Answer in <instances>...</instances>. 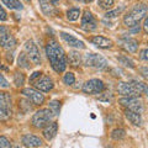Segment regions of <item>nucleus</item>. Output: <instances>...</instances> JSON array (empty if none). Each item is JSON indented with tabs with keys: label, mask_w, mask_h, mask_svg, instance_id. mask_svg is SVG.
I'll use <instances>...</instances> for the list:
<instances>
[{
	"label": "nucleus",
	"mask_w": 148,
	"mask_h": 148,
	"mask_svg": "<svg viewBox=\"0 0 148 148\" xmlns=\"http://www.w3.org/2000/svg\"><path fill=\"white\" fill-rule=\"evenodd\" d=\"M104 89L105 85L100 79H90L83 85V91L85 94H100Z\"/></svg>",
	"instance_id": "obj_5"
},
{
	"label": "nucleus",
	"mask_w": 148,
	"mask_h": 148,
	"mask_svg": "<svg viewBox=\"0 0 148 148\" xmlns=\"http://www.w3.org/2000/svg\"><path fill=\"white\" fill-rule=\"evenodd\" d=\"M123 10V6L122 8H120V9H116V10H112V11H108V12H106V17H108V18H110V17H115V16H117L119 15V14L120 12H121Z\"/></svg>",
	"instance_id": "obj_34"
},
{
	"label": "nucleus",
	"mask_w": 148,
	"mask_h": 148,
	"mask_svg": "<svg viewBox=\"0 0 148 148\" xmlns=\"http://www.w3.org/2000/svg\"><path fill=\"white\" fill-rule=\"evenodd\" d=\"M0 85L1 86H4V88H8L9 86V83H8V80L4 78L1 74H0Z\"/></svg>",
	"instance_id": "obj_38"
},
{
	"label": "nucleus",
	"mask_w": 148,
	"mask_h": 148,
	"mask_svg": "<svg viewBox=\"0 0 148 148\" xmlns=\"http://www.w3.org/2000/svg\"><path fill=\"white\" fill-rule=\"evenodd\" d=\"M49 110L52 111L53 115H58L59 110H61V103L58 100H52L49 103Z\"/></svg>",
	"instance_id": "obj_27"
},
{
	"label": "nucleus",
	"mask_w": 148,
	"mask_h": 148,
	"mask_svg": "<svg viewBox=\"0 0 148 148\" xmlns=\"http://www.w3.org/2000/svg\"><path fill=\"white\" fill-rule=\"evenodd\" d=\"M17 63L22 68H30V59L25 53H20V56L17 58Z\"/></svg>",
	"instance_id": "obj_24"
},
{
	"label": "nucleus",
	"mask_w": 148,
	"mask_h": 148,
	"mask_svg": "<svg viewBox=\"0 0 148 148\" xmlns=\"http://www.w3.org/2000/svg\"><path fill=\"white\" fill-rule=\"evenodd\" d=\"M41 74H42L41 72H35V73H34V74H32V75L30 77V82H31V83L36 82L37 78H41Z\"/></svg>",
	"instance_id": "obj_36"
},
{
	"label": "nucleus",
	"mask_w": 148,
	"mask_h": 148,
	"mask_svg": "<svg viewBox=\"0 0 148 148\" xmlns=\"http://www.w3.org/2000/svg\"><path fill=\"white\" fill-rule=\"evenodd\" d=\"M25 51H26V56L29 57L30 61L34 64H40L41 58H40V51L37 48V46L35 45L34 41H27L25 43Z\"/></svg>",
	"instance_id": "obj_8"
},
{
	"label": "nucleus",
	"mask_w": 148,
	"mask_h": 148,
	"mask_svg": "<svg viewBox=\"0 0 148 148\" xmlns=\"http://www.w3.org/2000/svg\"><path fill=\"white\" fill-rule=\"evenodd\" d=\"M119 103L128 110L135 111V112L141 114L143 111V103L138 98H122L119 100Z\"/></svg>",
	"instance_id": "obj_6"
},
{
	"label": "nucleus",
	"mask_w": 148,
	"mask_h": 148,
	"mask_svg": "<svg viewBox=\"0 0 148 148\" xmlns=\"http://www.w3.org/2000/svg\"><path fill=\"white\" fill-rule=\"evenodd\" d=\"M52 116H53V114L49 109H41L34 115L32 123H34V126L36 128H43L51 122Z\"/></svg>",
	"instance_id": "obj_3"
},
{
	"label": "nucleus",
	"mask_w": 148,
	"mask_h": 148,
	"mask_svg": "<svg viewBox=\"0 0 148 148\" xmlns=\"http://www.w3.org/2000/svg\"><path fill=\"white\" fill-rule=\"evenodd\" d=\"M122 47L127 51L130 53H136L137 52V48H138V43L136 40H132V38H126L122 41Z\"/></svg>",
	"instance_id": "obj_19"
},
{
	"label": "nucleus",
	"mask_w": 148,
	"mask_h": 148,
	"mask_svg": "<svg viewBox=\"0 0 148 148\" xmlns=\"http://www.w3.org/2000/svg\"><path fill=\"white\" fill-rule=\"evenodd\" d=\"M80 16V10L78 8H73V9H69L67 11V18L69 21H75L78 20Z\"/></svg>",
	"instance_id": "obj_22"
},
{
	"label": "nucleus",
	"mask_w": 148,
	"mask_h": 148,
	"mask_svg": "<svg viewBox=\"0 0 148 148\" xmlns=\"http://www.w3.org/2000/svg\"><path fill=\"white\" fill-rule=\"evenodd\" d=\"M25 83V75L20 72H16L15 74H14V84H15L17 88H20L24 85Z\"/></svg>",
	"instance_id": "obj_25"
},
{
	"label": "nucleus",
	"mask_w": 148,
	"mask_h": 148,
	"mask_svg": "<svg viewBox=\"0 0 148 148\" xmlns=\"http://www.w3.org/2000/svg\"><path fill=\"white\" fill-rule=\"evenodd\" d=\"M61 37L69 46H72V47H75V48H84L85 47V45L83 41L75 38L74 36L69 35V34H66V32H61Z\"/></svg>",
	"instance_id": "obj_13"
},
{
	"label": "nucleus",
	"mask_w": 148,
	"mask_h": 148,
	"mask_svg": "<svg viewBox=\"0 0 148 148\" xmlns=\"http://www.w3.org/2000/svg\"><path fill=\"white\" fill-rule=\"evenodd\" d=\"M143 30L146 34H148V16L145 18V22H143Z\"/></svg>",
	"instance_id": "obj_40"
},
{
	"label": "nucleus",
	"mask_w": 148,
	"mask_h": 148,
	"mask_svg": "<svg viewBox=\"0 0 148 148\" xmlns=\"http://www.w3.org/2000/svg\"><path fill=\"white\" fill-rule=\"evenodd\" d=\"M3 4L6 5L10 10H22L24 5L18 0H3Z\"/></svg>",
	"instance_id": "obj_20"
},
{
	"label": "nucleus",
	"mask_w": 148,
	"mask_h": 148,
	"mask_svg": "<svg viewBox=\"0 0 148 148\" xmlns=\"http://www.w3.org/2000/svg\"><path fill=\"white\" fill-rule=\"evenodd\" d=\"M82 29L85 31H94L96 27H98V24H96V20L92 16V14L89 10H85L83 12L82 16Z\"/></svg>",
	"instance_id": "obj_10"
},
{
	"label": "nucleus",
	"mask_w": 148,
	"mask_h": 148,
	"mask_svg": "<svg viewBox=\"0 0 148 148\" xmlns=\"http://www.w3.org/2000/svg\"><path fill=\"white\" fill-rule=\"evenodd\" d=\"M40 5L43 14H46V15H51L53 12L52 5H49V0H40Z\"/></svg>",
	"instance_id": "obj_23"
},
{
	"label": "nucleus",
	"mask_w": 148,
	"mask_h": 148,
	"mask_svg": "<svg viewBox=\"0 0 148 148\" xmlns=\"http://www.w3.org/2000/svg\"><path fill=\"white\" fill-rule=\"evenodd\" d=\"M0 46H1V42H0Z\"/></svg>",
	"instance_id": "obj_46"
},
{
	"label": "nucleus",
	"mask_w": 148,
	"mask_h": 148,
	"mask_svg": "<svg viewBox=\"0 0 148 148\" xmlns=\"http://www.w3.org/2000/svg\"><path fill=\"white\" fill-rule=\"evenodd\" d=\"M119 62L123 64V66L126 67H130V68H135V63H133L132 59H130L128 57H125V56H121V57H119Z\"/></svg>",
	"instance_id": "obj_28"
},
{
	"label": "nucleus",
	"mask_w": 148,
	"mask_h": 148,
	"mask_svg": "<svg viewBox=\"0 0 148 148\" xmlns=\"http://www.w3.org/2000/svg\"><path fill=\"white\" fill-rule=\"evenodd\" d=\"M11 117V110H0V121H8Z\"/></svg>",
	"instance_id": "obj_31"
},
{
	"label": "nucleus",
	"mask_w": 148,
	"mask_h": 148,
	"mask_svg": "<svg viewBox=\"0 0 148 148\" xmlns=\"http://www.w3.org/2000/svg\"><path fill=\"white\" fill-rule=\"evenodd\" d=\"M18 106H21V108H26V109H25V111H29V110H31L30 100H25V99L18 100Z\"/></svg>",
	"instance_id": "obj_33"
},
{
	"label": "nucleus",
	"mask_w": 148,
	"mask_h": 148,
	"mask_svg": "<svg viewBox=\"0 0 148 148\" xmlns=\"http://www.w3.org/2000/svg\"><path fill=\"white\" fill-rule=\"evenodd\" d=\"M77 1H85V0H77Z\"/></svg>",
	"instance_id": "obj_44"
},
{
	"label": "nucleus",
	"mask_w": 148,
	"mask_h": 148,
	"mask_svg": "<svg viewBox=\"0 0 148 148\" xmlns=\"http://www.w3.org/2000/svg\"><path fill=\"white\" fill-rule=\"evenodd\" d=\"M143 92H145V94L148 96V85L146 84V86H145V90H143Z\"/></svg>",
	"instance_id": "obj_41"
},
{
	"label": "nucleus",
	"mask_w": 148,
	"mask_h": 148,
	"mask_svg": "<svg viewBox=\"0 0 148 148\" xmlns=\"http://www.w3.org/2000/svg\"><path fill=\"white\" fill-rule=\"evenodd\" d=\"M22 143H24V146L29 148H35V147H40L42 145V141H41V138L36 137L34 135H25L22 137Z\"/></svg>",
	"instance_id": "obj_14"
},
{
	"label": "nucleus",
	"mask_w": 148,
	"mask_h": 148,
	"mask_svg": "<svg viewBox=\"0 0 148 148\" xmlns=\"http://www.w3.org/2000/svg\"><path fill=\"white\" fill-rule=\"evenodd\" d=\"M35 83V88L37 90H40V91H43V92H47L49 90H52L53 89V82L52 79H51L47 75H43V77H41L38 78V80H36L34 82Z\"/></svg>",
	"instance_id": "obj_12"
},
{
	"label": "nucleus",
	"mask_w": 148,
	"mask_h": 148,
	"mask_svg": "<svg viewBox=\"0 0 148 148\" xmlns=\"http://www.w3.org/2000/svg\"><path fill=\"white\" fill-rule=\"evenodd\" d=\"M46 54L49 59L51 67L57 73H62L67 68V57L63 48L54 40H51L46 46Z\"/></svg>",
	"instance_id": "obj_1"
},
{
	"label": "nucleus",
	"mask_w": 148,
	"mask_h": 148,
	"mask_svg": "<svg viewBox=\"0 0 148 148\" xmlns=\"http://www.w3.org/2000/svg\"><path fill=\"white\" fill-rule=\"evenodd\" d=\"M141 58L142 59H146V61H148V48L143 49L141 52Z\"/></svg>",
	"instance_id": "obj_39"
},
{
	"label": "nucleus",
	"mask_w": 148,
	"mask_h": 148,
	"mask_svg": "<svg viewBox=\"0 0 148 148\" xmlns=\"http://www.w3.org/2000/svg\"><path fill=\"white\" fill-rule=\"evenodd\" d=\"M117 91L125 98H137V96H140V91L133 86L132 83H119Z\"/></svg>",
	"instance_id": "obj_7"
},
{
	"label": "nucleus",
	"mask_w": 148,
	"mask_h": 148,
	"mask_svg": "<svg viewBox=\"0 0 148 148\" xmlns=\"http://www.w3.org/2000/svg\"><path fill=\"white\" fill-rule=\"evenodd\" d=\"M91 42L99 48H110L112 46V41L104 36H95L91 38Z\"/></svg>",
	"instance_id": "obj_16"
},
{
	"label": "nucleus",
	"mask_w": 148,
	"mask_h": 148,
	"mask_svg": "<svg viewBox=\"0 0 148 148\" xmlns=\"http://www.w3.org/2000/svg\"><path fill=\"white\" fill-rule=\"evenodd\" d=\"M68 61L73 67H78L80 63V54L75 52V51H72V52H69V54H68Z\"/></svg>",
	"instance_id": "obj_21"
},
{
	"label": "nucleus",
	"mask_w": 148,
	"mask_h": 148,
	"mask_svg": "<svg viewBox=\"0 0 148 148\" xmlns=\"http://www.w3.org/2000/svg\"><path fill=\"white\" fill-rule=\"evenodd\" d=\"M147 5L146 4H137V5L130 11L127 15H125L123 22L127 27H135L147 14Z\"/></svg>",
	"instance_id": "obj_2"
},
{
	"label": "nucleus",
	"mask_w": 148,
	"mask_h": 148,
	"mask_svg": "<svg viewBox=\"0 0 148 148\" xmlns=\"http://www.w3.org/2000/svg\"><path fill=\"white\" fill-rule=\"evenodd\" d=\"M8 20V15H6V11L3 9V6L0 5V21H6Z\"/></svg>",
	"instance_id": "obj_35"
},
{
	"label": "nucleus",
	"mask_w": 148,
	"mask_h": 148,
	"mask_svg": "<svg viewBox=\"0 0 148 148\" xmlns=\"http://www.w3.org/2000/svg\"><path fill=\"white\" fill-rule=\"evenodd\" d=\"M0 148H11V143L5 136H0Z\"/></svg>",
	"instance_id": "obj_32"
},
{
	"label": "nucleus",
	"mask_w": 148,
	"mask_h": 148,
	"mask_svg": "<svg viewBox=\"0 0 148 148\" xmlns=\"http://www.w3.org/2000/svg\"><path fill=\"white\" fill-rule=\"evenodd\" d=\"M114 5V0H99V6L105 10H109Z\"/></svg>",
	"instance_id": "obj_30"
},
{
	"label": "nucleus",
	"mask_w": 148,
	"mask_h": 148,
	"mask_svg": "<svg viewBox=\"0 0 148 148\" xmlns=\"http://www.w3.org/2000/svg\"><path fill=\"white\" fill-rule=\"evenodd\" d=\"M84 64L88 67H94V68H98V69H103L106 67V59L100 54H94V53H88L84 56Z\"/></svg>",
	"instance_id": "obj_4"
},
{
	"label": "nucleus",
	"mask_w": 148,
	"mask_h": 148,
	"mask_svg": "<svg viewBox=\"0 0 148 148\" xmlns=\"http://www.w3.org/2000/svg\"><path fill=\"white\" fill-rule=\"evenodd\" d=\"M140 72H141V74H142L143 78L148 79V67H142V68H140Z\"/></svg>",
	"instance_id": "obj_37"
},
{
	"label": "nucleus",
	"mask_w": 148,
	"mask_h": 148,
	"mask_svg": "<svg viewBox=\"0 0 148 148\" xmlns=\"http://www.w3.org/2000/svg\"><path fill=\"white\" fill-rule=\"evenodd\" d=\"M125 135H126L125 130L116 128V130H114V131H112V133H111V138L115 140V141H119V140H122V138L125 137Z\"/></svg>",
	"instance_id": "obj_26"
},
{
	"label": "nucleus",
	"mask_w": 148,
	"mask_h": 148,
	"mask_svg": "<svg viewBox=\"0 0 148 148\" xmlns=\"http://www.w3.org/2000/svg\"><path fill=\"white\" fill-rule=\"evenodd\" d=\"M74 82H75V77H74L73 73L68 72V73L64 74V77H63V83H64V84L72 85V84H74Z\"/></svg>",
	"instance_id": "obj_29"
},
{
	"label": "nucleus",
	"mask_w": 148,
	"mask_h": 148,
	"mask_svg": "<svg viewBox=\"0 0 148 148\" xmlns=\"http://www.w3.org/2000/svg\"><path fill=\"white\" fill-rule=\"evenodd\" d=\"M22 94L26 98H29V100L32 101L35 105H42L45 103L43 94H41L40 90H36L34 88H25V89H22Z\"/></svg>",
	"instance_id": "obj_9"
},
{
	"label": "nucleus",
	"mask_w": 148,
	"mask_h": 148,
	"mask_svg": "<svg viewBox=\"0 0 148 148\" xmlns=\"http://www.w3.org/2000/svg\"><path fill=\"white\" fill-rule=\"evenodd\" d=\"M57 131H58V123L57 122H51L43 128V137L47 141H51L56 135H57Z\"/></svg>",
	"instance_id": "obj_15"
},
{
	"label": "nucleus",
	"mask_w": 148,
	"mask_h": 148,
	"mask_svg": "<svg viewBox=\"0 0 148 148\" xmlns=\"http://www.w3.org/2000/svg\"><path fill=\"white\" fill-rule=\"evenodd\" d=\"M125 115H126V117L131 121V123L133 125H136V126H141V123H142V117H141V114H138V112H135V111H132V110H126L125 111Z\"/></svg>",
	"instance_id": "obj_18"
},
{
	"label": "nucleus",
	"mask_w": 148,
	"mask_h": 148,
	"mask_svg": "<svg viewBox=\"0 0 148 148\" xmlns=\"http://www.w3.org/2000/svg\"><path fill=\"white\" fill-rule=\"evenodd\" d=\"M49 1H51V4H53V5H54V4H57L59 0H49Z\"/></svg>",
	"instance_id": "obj_42"
},
{
	"label": "nucleus",
	"mask_w": 148,
	"mask_h": 148,
	"mask_svg": "<svg viewBox=\"0 0 148 148\" xmlns=\"http://www.w3.org/2000/svg\"><path fill=\"white\" fill-rule=\"evenodd\" d=\"M0 42L6 49L15 47V38L10 35V32L5 26H0Z\"/></svg>",
	"instance_id": "obj_11"
},
{
	"label": "nucleus",
	"mask_w": 148,
	"mask_h": 148,
	"mask_svg": "<svg viewBox=\"0 0 148 148\" xmlns=\"http://www.w3.org/2000/svg\"><path fill=\"white\" fill-rule=\"evenodd\" d=\"M0 110H11V98L6 91H0Z\"/></svg>",
	"instance_id": "obj_17"
},
{
	"label": "nucleus",
	"mask_w": 148,
	"mask_h": 148,
	"mask_svg": "<svg viewBox=\"0 0 148 148\" xmlns=\"http://www.w3.org/2000/svg\"><path fill=\"white\" fill-rule=\"evenodd\" d=\"M25 1H31V0H25Z\"/></svg>",
	"instance_id": "obj_45"
},
{
	"label": "nucleus",
	"mask_w": 148,
	"mask_h": 148,
	"mask_svg": "<svg viewBox=\"0 0 148 148\" xmlns=\"http://www.w3.org/2000/svg\"><path fill=\"white\" fill-rule=\"evenodd\" d=\"M91 1H94V0H85V3H91Z\"/></svg>",
	"instance_id": "obj_43"
}]
</instances>
